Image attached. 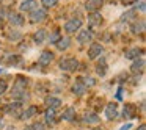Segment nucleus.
<instances>
[{
	"label": "nucleus",
	"mask_w": 146,
	"mask_h": 130,
	"mask_svg": "<svg viewBox=\"0 0 146 130\" xmlns=\"http://www.w3.org/2000/svg\"><path fill=\"white\" fill-rule=\"evenodd\" d=\"M29 19L30 22L33 24H39V22H44L46 19H47V10H44V8H35L33 11H30L29 13Z\"/></svg>",
	"instance_id": "f257e3e1"
},
{
	"label": "nucleus",
	"mask_w": 146,
	"mask_h": 130,
	"mask_svg": "<svg viewBox=\"0 0 146 130\" xmlns=\"http://www.w3.org/2000/svg\"><path fill=\"white\" fill-rule=\"evenodd\" d=\"M82 25H83V20L80 19V17H72V19H69L64 24V32H66L68 35H72V33L79 32V30L82 28Z\"/></svg>",
	"instance_id": "f03ea898"
},
{
	"label": "nucleus",
	"mask_w": 146,
	"mask_h": 130,
	"mask_svg": "<svg viewBox=\"0 0 146 130\" xmlns=\"http://www.w3.org/2000/svg\"><path fill=\"white\" fill-rule=\"evenodd\" d=\"M5 111H7V114L11 116L13 119H21V116H22V104H21V102H13V104L7 105Z\"/></svg>",
	"instance_id": "7ed1b4c3"
},
{
	"label": "nucleus",
	"mask_w": 146,
	"mask_h": 130,
	"mask_svg": "<svg viewBox=\"0 0 146 130\" xmlns=\"http://www.w3.org/2000/svg\"><path fill=\"white\" fill-rule=\"evenodd\" d=\"M77 67H79V61L76 60V58H63V60L60 61V69L64 71V72H74V71H77Z\"/></svg>",
	"instance_id": "20e7f679"
},
{
	"label": "nucleus",
	"mask_w": 146,
	"mask_h": 130,
	"mask_svg": "<svg viewBox=\"0 0 146 130\" xmlns=\"http://www.w3.org/2000/svg\"><path fill=\"white\" fill-rule=\"evenodd\" d=\"M102 53H104V47H102L101 42H93V44L90 46V49H88V58L90 60H96V58H99Z\"/></svg>",
	"instance_id": "39448f33"
},
{
	"label": "nucleus",
	"mask_w": 146,
	"mask_h": 130,
	"mask_svg": "<svg viewBox=\"0 0 146 130\" xmlns=\"http://www.w3.org/2000/svg\"><path fill=\"white\" fill-rule=\"evenodd\" d=\"M11 97L14 99V100H17V102H25V100H29L30 99V94H29V91L27 89H17V88H13L11 89Z\"/></svg>",
	"instance_id": "423d86ee"
},
{
	"label": "nucleus",
	"mask_w": 146,
	"mask_h": 130,
	"mask_svg": "<svg viewBox=\"0 0 146 130\" xmlns=\"http://www.w3.org/2000/svg\"><path fill=\"white\" fill-rule=\"evenodd\" d=\"M91 41H93V32L91 30H82V32H79V35H77V42H79V44L86 46Z\"/></svg>",
	"instance_id": "0eeeda50"
},
{
	"label": "nucleus",
	"mask_w": 146,
	"mask_h": 130,
	"mask_svg": "<svg viewBox=\"0 0 146 130\" xmlns=\"http://www.w3.org/2000/svg\"><path fill=\"white\" fill-rule=\"evenodd\" d=\"M104 5V0H86L85 2V10L88 13H96L101 10V7Z\"/></svg>",
	"instance_id": "6e6552de"
},
{
	"label": "nucleus",
	"mask_w": 146,
	"mask_h": 130,
	"mask_svg": "<svg viewBox=\"0 0 146 130\" xmlns=\"http://www.w3.org/2000/svg\"><path fill=\"white\" fill-rule=\"evenodd\" d=\"M54 52H50V50H42L41 52V55H39V58H38V63L41 64V66H47V64H50L52 61H54Z\"/></svg>",
	"instance_id": "1a4fd4ad"
},
{
	"label": "nucleus",
	"mask_w": 146,
	"mask_h": 130,
	"mask_svg": "<svg viewBox=\"0 0 146 130\" xmlns=\"http://www.w3.org/2000/svg\"><path fill=\"white\" fill-rule=\"evenodd\" d=\"M137 114V107L133 104H126L123 108V117L124 119H133Z\"/></svg>",
	"instance_id": "9d476101"
},
{
	"label": "nucleus",
	"mask_w": 146,
	"mask_h": 130,
	"mask_svg": "<svg viewBox=\"0 0 146 130\" xmlns=\"http://www.w3.org/2000/svg\"><path fill=\"white\" fill-rule=\"evenodd\" d=\"M130 69H132V72L135 74V75H138V74H141L143 71H145V58H137V60H133L132 66H130Z\"/></svg>",
	"instance_id": "9b49d317"
},
{
	"label": "nucleus",
	"mask_w": 146,
	"mask_h": 130,
	"mask_svg": "<svg viewBox=\"0 0 146 130\" xmlns=\"http://www.w3.org/2000/svg\"><path fill=\"white\" fill-rule=\"evenodd\" d=\"M35 8H38V2H36V0H24L22 3H21L19 10L22 11V13H30V11H33Z\"/></svg>",
	"instance_id": "f8f14e48"
},
{
	"label": "nucleus",
	"mask_w": 146,
	"mask_h": 130,
	"mask_svg": "<svg viewBox=\"0 0 146 130\" xmlns=\"http://www.w3.org/2000/svg\"><path fill=\"white\" fill-rule=\"evenodd\" d=\"M116 116H118V105L111 102V104H108L107 107H105V117H107L108 121H113Z\"/></svg>",
	"instance_id": "ddd939ff"
},
{
	"label": "nucleus",
	"mask_w": 146,
	"mask_h": 130,
	"mask_svg": "<svg viewBox=\"0 0 146 130\" xmlns=\"http://www.w3.org/2000/svg\"><path fill=\"white\" fill-rule=\"evenodd\" d=\"M130 32H132L133 35H143V32H145V20L143 19L133 20L132 25H130Z\"/></svg>",
	"instance_id": "4468645a"
},
{
	"label": "nucleus",
	"mask_w": 146,
	"mask_h": 130,
	"mask_svg": "<svg viewBox=\"0 0 146 130\" xmlns=\"http://www.w3.org/2000/svg\"><path fill=\"white\" fill-rule=\"evenodd\" d=\"M55 46H57V49H58V50H61V52L68 50L69 46H71V38H69V36H61V38L55 42Z\"/></svg>",
	"instance_id": "2eb2a0df"
},
{
	"label": "nucleus",
	"mask_w": 146,
	"mask_h": 130,
	"mask_svg": "<svg viewBox=\"0 0 146 130\" xmlns=\"http://www.w3.org/2000/svg\"><path fill=\"white\" fill-rule=\"evenodd\" d=\"M8 19H10L11 25H16V27H22L24 24H25V19L17 13H11L10 16H8Z\"/></svg>",
	"instance_id": "dca6fc26"
},
{
	"label": "nucleus",
	"mask_w": 146,
	"mask_h": 130,
	"mask_svg": "<svg viewBox=\"0 0 146 130\" xmlns=\"http://www.w3.org/2000/svg\"><path fill=\"white\" fill-rule=\"evenodd\" d=\"M141 55H143V49L133 47V49H129V50H126L124 57H126L127 60H137V58H138V57H141Z\"/></svg>",
	"instance_id": "f3484780"
},
{
	"label": "nucleus",
	"mask_w": 146,
	"mask_h": 130,
	"mask_svg": "<svg viewBox=\"0 0 146 130\" xmlns=\"http://www.w3.org/2000/svg\"><path fill=\"white\" fill-rule=\"evenodd\" d=\"M88 24H90L91 27L101 25V24H102V14L99 13V11H96V13H90V16H88Z\"/></svg>",
	"instance_id": "a211bd4d"
},
{
	"label": "nucleus",
	"mask_w": 146,
	"mask_h": 130,
	"mask_svg": "<svg viewBox=\"0 0 146 130\" xmlns=\"http://www.w3.org/2000/svg\"><path fill=\"white\" fill-rule=\"evenodd\" d=\"M46 105H47V108L58 110V108L61 107V100L58 97H52V96H49V97H46Z\"/></svg>",
	"instance_id": "6ab92c4d"
},
{
	"label": "nucleus",
	"mask_w": 146,
	"mask_h": 130,
	"mask_svg": "<svg viewBox=\"0 0 146 130\" xmlns=\"http://www.w3.org/2000/svg\"><path fill=\"white\" fill-rule=\"evenodd\" d=\"M99 121H101V117L96 113H85V116H83V122L90 124V125H96V124H99Z\"/></svg>",
	"instance_id": "aec40b11"
},
{
	"label": "nucleus",
	"mask_w": 146,
	"mask_h": 130,
	"mask_svg": "<svg viewBox=\"0 0 146 130\" xmlns=\"http://www.w3.org/2000/svg\"><path fill=\"white\" fill-rule=\"evenodd\" d=\"M96 74H98L99 77H105V74H107V63H105L104 57H102L101 60H99V63L96 64Z\"/></svg>",
	"instance_id": "412c9836"
},
{
	"label": "nucleus",
	"mask_w": 146,
	"mask_h": 130,
	"mask_svg": "<svg viewBox=\"0 0 146 130\" xmlns=\"http://www.w3.org/2000/svg\"><path fill=\"white\" fill-rule=\"evenodd\" d=\"M61 119H64V121H74L76 119V108L74 107H68L66 110L61 113Z\"/></svg>",
	"instance_id": "4be33fe9"
},
{
	"label": "nucleus",
	"mask_w": 146,
	"mask_h": 130,
	"mask_svg": "<svg viewBox=\"0 0 146 130\" xmlns=\"http://www.w3.org/2000/svg\"><path fill=\"white\" fill-rule=\"evenodd\" d=\"M72 92L76 96H83L86 92V86L82 83V80H79V82H76L72 85Z\"/></svg>",
	"instance_id": "5701e85b"
},
{
	"label": "nucleus",
	"mask_w": 146,
	"mask_h": 130,
	"mask_svg": "<svg viewBox=\"0 0 146 130\" xmlns=\"http://www.w3.org/2000/svg\"><path fill=\"white\" fill-rule=\"evenodd\" d=\"M46 36H47V32H46L44 28H39L38 32H35V35H33V41H35L36 44H42V42L46 41Z\"/></svg>",
	"instance_id": "b1692460"
},
{
	"label": "nucleus",
	"mask_w": 146,
	"mask_h": 130,
	"mask_svg": "<svg viewBox=\"0 0 146 130\" xmlns=\"http://www.w3.org/2000/svg\"><path fill=\"white\" fill-rule=\"evenodd\" d=\"M55 117H57V110L46 108V111H44V121H46V124H54Z\"/></svg>",
	"instance_id": "393cba45"
},
{
	"label": "nucleus",
	"mask_w": 146,
	"mask_h": 130,
	"mask_svg": "<svg viewBox=\"0 0 146 130\" xmlns=\"http://www.w3.org/2000/svg\"><path fill=\"white\" fill-rule=\"evenodd\" d=\"M38 113V107H35V105H32V107H29L25 111H22V116H21V119H30V117H33L35 114Z\"/></svg>",
	"instance_id": "a878e982"
},
{
	"label": "nucleus",
	"mask_w": 146,
	"mask_h": 130,
	"mask_svg": "<svg viewBox=\"0 0 146 130\" xmlns=\"http://www.w3.org/2000/svg\"><path fill=\"white\" fill-rule=\"evenodd\" d=\"M16 80H17V82L14 83V88H17V89H25V88H27V85H29V80H27V79L17 75Z\"/></svg>",
	"instance_id": "bb28decb"
},
{
	"label": "nucleus",
	"mask_w": 146,
	"mask_h": 130,
	"mask_svg": "<svg viewBox=\"0 0 146 130\" xmlns=\"http://www.w3.org/2000/svg\"><path fill=\"white\" fill-rule=\"evenodd\" d=\"M7 38L10 39V41H19V39L22 38V33L17 32V30H11V32L7 33Z\"/></svg>",
	"instance_id": "cd10ccee"
},
{
	"label": "nucleus",
	"mask_w": 146,
	"mask_h": 130,
	"mask_svg": "<svg viewBox=\"0 0 146 130\" xmlns=\"http://www.w3.org/2000/svg\"><path fill=\"white\" fill-rule=\"evenodd\" d=\"M61 38V35H60V30H54V32L50 33V35H49V42H50V44H55V42L58 41V39Z\"/></svg>",
	"instance_id": "c85d7f7f"
},
{
	"label": "nucleus",
	"mask_w": 146,
	"mask_h": 130,
	"mask_svg": "<svg viewBox=\"0 0 146 130\" xmlns=\"http://www.w3.org/2000/svg\"><path fill=\"white\" fill-rule=\"evenodd\" d=\"M132 19H135V11L133 10L127 11V13H124L123 16H121V20H123V22H130Z\"/></svg>",
	"instance_id": "c756f323"
},
{
	"label": "nucleus",
	"mask_w": 146,
	"mask_h": 130,
	"mask_svg": "<svg viewBox=\"0 0 146 130\" xmlns=\"http://www.w3.org/2000/svg\"><path fill=\"white\" fill-rule=\"evenodd\" d=\"M60 0H42V5H44V10H47V8H52L55 7V5L58 3Z\"/></svg>",
	"instance_id": "7c9ffc66"
},
{
	"label": "nucleus",
	"mask_w": 146,
	"mask_h": 130,
	"mask_svg": "<svg viewBox=\"0 0 146 130\" xmlns=\"http://www.w3.org/2000/svg\"><path fill=\"white\" fill-rule=\"evenodd\" d=\"M8 89V82L3 79H0V96H3Z\"/></svg>",
	"instance_id": "2f4dec72"
},
{
	"label": "nucleus",
	"mask_w": 146,
	"mask_h": 130,
	"mask_svg": "<svg viewBox=\"0 0 146 130\" xmlns=\"http://www.w3.org/2000/svg\"><path fill=\"white\" fill-rule=\"evenodd\" d=\"M82 83H83L85 86H94V85H96V82H94V79H93V77H85Z\"/></svg>",
	"instance_id": "473e14b6"
},
{
	"label": "nucleus",
	"mask_w": 146,
	"mask_h": 130,
	"mask_svg": "<svg viewBox=\"0 0 146 130\" xmlns=\"http://www.w3.org/2000/svg\"><path fill=\"white\" fill-rule=\"evenodd\" d=\"M32 129L33 130H46V125H44V122H35V124H32Z\"/></svg>",
	"instance_id": "72a5a7b5"
},
{
	"label": "nucleus",
	"mask_w": 146,
	"mask_h": 130,
	"mask_svg": "<svg viewBox=\"0 0 146 130\" xmlns=\"http://www.w3.org/2000/svg\"><path fill=\"white\" fill-rule=\"evenodd\" d=\"M138 0H121V3L124 5V7H129V5H133V3H137Z\"/></svg>",
	"instance_id": "f704fd0d"
},
{
	"label": "nucleus",
	"mask_w": 146,
	"mask_h": 130,
	"mask_svg": "<svg viewBox=\"0 0 146 130\" xmlns=\"http://www.w3.org/2000/svg\"><path fill=\"white\" fill-rule=\"evenodd\" d=\"M137 10H140V11H141V13H143V11H145V2H143V0H141V2H140V3H138V2H137Z\"/></svg>",
	"instance_id": "c9c22d12"
},
{
	"label": "nucleus",
	"mask_w": 146,
	"mask_h": 130,
	"mask_svg": "<svg viewBox=\"0 0 146 130\" xmlns=\"http://www.w3.org/2000/svg\"><path fill=\"white\" fill-rule=\"evenodd\" d=\"M130 129H132V124L130 122H127V124H124L123 127H119V130H130Z\"/></svg>",
	"instance_id": "e433bc0d"
},
{
	"label": "nucleus",
	"mask_w": 146,
	"mask_h": 130,
	"mask_svg": "<svg viewBox=\"0 0 146 130\" xmlns=\"http://www.w3.org/2000/svg\"><path fill=\"white\" fill-rule=\"evenodd\" d=\"M121 94H123V88L118 89V94H116V99H118V100H121Z\"/></svg>",
	"instance_id": "4c0bfd02"
},
{
	"label": "nucleus",
	"mask_w": 146,
	"mask_h": 130,
	"mask_svg": "<svg viewBox=\"0 0 146 130\" xmlns=\"http://www.w3.org/2000/svg\"><path fill=\"white\" fill-rule=\"evenodd\" d=\"M137 130H146V125H145V124H141V125H140Z\"/></svg>",
	"instance_id": "58836bf2"
},
{
	"label": "nucleus",
	"mask_w": 146,
	"mask_h": 130,
	"mask_svg": "<svg viewBox=\"0 0 146 130\" xmlns=\"http://www.w3.org/2000/svg\"><path fill=\"white\" fill-rule=\"evenodd\" d=\"M24 130H33V129H32V124H30V125H27V127H25V129H24Z\"/></svg>",
	"instance_id": "ea45409f"
},
{
	"label": "nucleus",
	"mask_w": 146,
	"mask_h": 130,
	"mask_svg": "<svg viewBox=\"0 0 146 130\" xmlns=\"http://www.w3.org/2000/svg\"><path fill=\"white\" fill-rule=\"evenodd\" d=\"M7 130H16V129H14V127H8Z\"/></svg>",
	"instance_id": "a19ab883"
},
{
	"label": "nucleus",
	"mask_w": 146,
	"mask_h": 130,
	"mask_svg": "<svg viewBox=\"0 0 146 130\" xmlns=\"http://www.w3.org/2000/svg\"><path fill=\"white\" fill-rule=\"evenodd\" d=\"M0 74H3V69H0Z\"/></svg>",
	"instance_id": "79ce46f5"
},
{
	"label": "nucleus",
	"mask_w": 146,
	"mask_h": 130,
	"mask_svg": "<svg viewBox=\"0 0 146 130\" xmlns=\"http://www.w3.org/2000/svg\"><path fill=\"white\" fill-rule=\"evenodd\" d=\"M93 130H102V129H93Z\"/></svg>",
	"instance_id": "37998d69"
},
{
	"label": "nucleus",
	"mask_w": 146,
	"mask_h": 130,
	"mask_svg": "<svg viewBox=\"0 0 146 130\" xmlns=\"http://www.w3.org/2000/svg\"><path fill=\"white\" fill-rule=\"evenodd\" d=\"M110 2H113V0H110Z\"/></svg>",
	"instance_id": "c03bdc74"
},
{
	"label": "nucleus",
	"mask_w": 146,
	"mask_h": 130,
	"mask_svg": "<svg viewBox=\"0 0 146 130\" xmlns=\"http://www.w3.org/2000/svg\"><path fill=\"white\" fill-rule=\"evenodd\" d=\"M0 2H2V0H0Z\"/></svg>",
	"instance_id": "a18cd8bd"
}]
</instances>
